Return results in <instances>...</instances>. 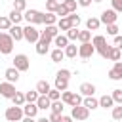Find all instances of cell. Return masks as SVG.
Returning a JSON list of instances; mask_svg holds the SVG:
<instances>
[{"label":"cell","mask_w":122,"mask_h":122,"mask_svg":"<svg viewBox=\"0 0 122 122\" xmlns=\"http://www.w3.org/2000/svg\"><path fill=\"white\" fill-rule=\"evenodd\" d=\"M92 44H93L95 51H97L103 59H107V55H109V48H111V44H107V38H105L103 34H95V36L92 38Z\"/></svg>","instance_id":"obj_1"},{"label":"cell","mask_w":122,"mask_h":122,"mask_svg":"<svg viewBox=\"0 0 122 122\" xmlns=\"http://www.w3.org/2000/svg\"><path fill=\"white\" fill-rule=\"evenodd\" d=\"M23 19L30 25H42L44 23V13L38 10H25L23 11Z\"/></svg>","instance_id":"obj_2"},{"label":"cell","mask_w":122,"mask_h":122,"mask_svg":"<svg viewBox=\"0 0 122 122\" xmlns=\"http://www.w3.org/2000/svg\"><path fill=\"white\" fill-rule=\"evenodd\" d=\"M38 38H40V30H38L34 25L29 23L27 27H23V40H27L29 44H36Z\"/></svg>","instance_id":"obj_3"},{"label":"cell","mask_w":122,"mask_h":122,"mask_svg":"<svg viewBox=\"0 0 122 122\" xmlns=\"http://www.w3.org/2000/svg\"><path fill=\"white\" fill-rule=\"evenodd\" d=\"M13 38L10 36V32H0V53H4V55H8V53H11V50H13Z\"/></svg>","instance_id":"obj_4"},{"label":"cell","mask_w":122,"mask_h":122,"mask_svg":"<svg viewBox=\"0 0 122 122\" xmlns=\"http://www.w3.org/2000/svg\"><path fill=\"white\" fill-rule=\"evenodd\" d=\"M4 116H6L8 122H21V118L25 116V114H23V107H17V105L8 107L6 112H4Z\"/></svg>","instance_id":"obj_5"},{"label":"cell","mask_w":122,"mask_h":122,"mask_svg":"<svg viewBox=\"0 0 122 122\" xmlns=\"http://www.w3.org/2000/svg\"><path fill=\"white\" fill-rule=\"evenodd\" d=\"M13 67H15L19 72H25V71L30 69V59H29L25 53H17V55L13 57Z\"/></svg>","instance_id":"obj_6"},{"label":"cell","mask_w":122,"mask_h":122,"mask_svg":"<svg viewBox=\"0 0 122 122\" xmlns=\"http://www.w3.org/2000/svg\"><path fill=\"white\" fill-rule=\"evenodd\" d=\"M50 44H51V38H48L46 34H42L40 32V38H38V42H36V53L38 55H46L48 51H50Z\"/></svg>","instance_id":"obj_7"},{"label":"cell","mask_w":122,"mask_h":122,"mask_svg":"<svg viewBox=\"0 0 122 122\" xmlns=\"http://www.w3.org/2000/svg\"><path fill=\"white\" fill-rule=\"evenodd\" d=\"M93 53H95V48L92 42H80V46H78V57L80 59H90Z\"/></svg>","instance_id":"obj_8"},{"label":"cell","mask_w":122,"mask_h":122,"mask_svg":"<svg viewBox=\"0 0 122 122\" xmlns=\"http://www.w3.org/2000/svg\"><path fill=\"white\" fill-rule=\"evenodd\" d=\"M15 84H11V82H0V95L2 97H6V99H11L13 95H15Z\"/></svg>","instance_id":"obj_9"},{"label":"cell","mask_w":122,"mask_h":122,"mask_svg":"<svg viewBox=\"0 0 122 122\" xmlns=\"http://www.w3.org/2000/svg\"><path fill=\"white\" fill-rule=\"evenodd\" d=\"M71 116H72V120H86V118L90 116V111H88L84 105H76V107H72Z\"/></svg>","instance_id":"obj_10"},{"label":"cell","mask_w":122,"mask_h":122,"mask_svg":"<svg viewBox=\"0 0 122 122\" xmlns=\"http://www.w3.org/2000/svg\"><path fill=\"white\" fill-rule=\"evenodd\" d=\"M116 19H118V13L111 8V10H105L103 13H101V17H99V21L103 23V25H111V23H116Z\"/></svg>","instance_id":"obj_11"},{"label":"cell","mask_w":122,"mask_h":122,"mask_svg":"<svg viewBox=\"0 0 122 122\" xmlns=\"http://www.w3.org/2000/svg\"><path fill=\"white\" fill-rule=\"evenodd\" d=\"M109 78L111 80H122V63L120 61H114L112 69L109 71Z\"/></svg>","instance_id":"obj_12"},{"label":"cell","mask_w":122,"mask_h":122,"mask_svg":"<svg viewBox=\"0 0 122 122\" xmlns=\"http://www.w3.org/2000/svg\"><path fill=\"white\" fill-rule=\"evenodd\" d=\"M78 92H80L82 97H88V95H93V93H95V86H93L92 82H82L80 88H78Z\"/></svg>","instance_id":"obj_13"},{"label":"cell","mask_w":122,"mask_h":122,"mask_svg":"<svg viewBox=\"0 0 122 122\" xmlns=\"http://www.w3.org/2000/svg\"><path fill=\"white\" fill-rule=\"evenodd\" d=\"M19 74H21V72H19L15 67H10V69H6V71H4L6 80H8V82H11V84H15V82L19 80Z\"/></svg>","instance_id":"obj_14"},{"label":"cell","mask_w":122,"mask_h":122,"mask_svg":"<svg viewBox=\"0 0 122 122\" xmlns=\"http://www.w3.org/2000/svg\"><path fill=\"white\" fill-rule=\"evenodd\" d=\"M82 105H84L88 111H93V109H97V107H99V99H95L93 95H88V97H84V99H82Z\"/></svg>","instance_id":"obj_15"},{"label":"cell","mask_w":122,"mask_h":122,"mask_svg":"<svg viewBox=\"0 0 122 122\" xmlns=\"http://www.w3.org/2000/svg\"><path fill=\"white\" fill-rule=\"evenodd\" d=\"M10 36H11L15 42L23 40V27H19V25H11V27H10Z\"/></svg>","instance_id":"obj_16"},{"label":"cell","mask_w":122,"mask_h":122,"mask_svg":"<svg viewBox=\"0 0 122 122\" xmlns=\"http://www.w3.org/2000/svg\"><path fill=\"white\" fill-rule=\"evenodd\" d=\"M63 51H65V57H69V59H74V57L78 55V46L69 42V44L63 48Z\"/></svg>","instance_id":"obj_17"},{"label":"cell","mask_w":122,"mask_h":122,"mask_svg":"<svg viewBox=\"0 0 122 122\" xmlns=\"http://www.w3.org/2000/svg\"><path fill=\"white\" fill-rule=\"evenodd\" d=\"M50 105H51V101H50L48 95H38V99H36L38 111H46V109H50Z\"/></svg>","instance_id":"obj_18"},{"label":"cell","mask_w":122,"mask_h":122,"mask_svg":"<svg viewBox=\"0 0 122 122\" xmlns=\"http://www.w3.org/2000/svg\"><path fill=\"white\" fill-rule=\"evenodd\" d=\"M23 114H25V116H36V114H38L36 103H25V105H23Z\"/></svg>","instance_id":"obj_19"},{"label":"cell","mask_w":122,"mask_h":122,"mask_svg":"<svg viewBox=\"0 0 122 122\" xmlns=\"http://www.w3.org/2000/svg\"><path fill=\"white\" fill-rule=\"evenodd\" d=\"M50 57H51V61H53V63H61V61L65 59V51H63L61 48H55V50H51V51H50Z\"/></svg>","instance_id":"obj_20"},{"label":"cell","mask_w":122,"mask_h":122,"mask_svg":"<svg viewBox=\"0 0 122 122\" xmlns=\"http://www.w3.org/2000/svg\"><path fill=\"white\" fill-rule=\"evenodd\" d=\"M50 88H51V86H50V82H48V80H38V84H36V88H34V90H36L40 95H48Z\"/></svg>","instance_id":"obj_21"},{"label":"cell","mask_w":122,"mask_h":122,"mask_svg":"<svg viewBox=\"0 0 122 122\" xmlns=\"http://www.w3.org/2000/svg\"><path fill=\"white\" fill-rule=\"evenodd\" d=\"M120 57H122V50L111 46V48H109V55H107V59H109V61H120Z\"/></svg>","instance_id":"obj_22"},{"label":"cell","mask_w":122,"mask_h":122,"mask_svg":"<svg viewBox=\"0 0 122 122\" xmlns=\"http://www.w3.org/2000/svg\"><path fill=\"white\" fill-rule=\"evenodd\" d=\"M99 107H103V109H112L114 107V101H112V97L111 95H101L99 97Z\"/></svg>","instance_id":"obj_23"},{"label":"cell","mask_w":122,"mask_h":122,"mask_svg":"<svg viewBox=\"0 0 122 122\" xmlns=\"http://www.w3.org/2000/svg\"><path fill=\"white\" fill-rule=\"evenodd\" d=\"M42 34H46L48 38H55L57 34H59V29H57V25H46V30H42Z\"/></svg>","instance_id":"obj_24"},{"label":"cell","mask_w":122,"mask_h":122,"mask_svg":"<svg viewBox=\"0 0 122 122\" xmlns=\"http://www.w3.org/2000/svg\"><path fill=\"white\" fill-rule=\"evenodd\" d=\"M8 17H10V21H11L13 25H19V23L23 21V11H17V10H11Z\"/></svg>","instance_id":"obj_25"},{"label":"cell","mask_w":122,"mask_h":122,"mask_svg":"<svg viewBox=\"0 0 122 122\" xmlns=\"http://www.w3.org/2000/svg\"><path fill=\"white\" fill-rule=\"evenodd\" d=\"M99 27H101V21H99L97 17H90V19L86 21V29H88V30H97Z\"/></svg>","instance_id":"obj_26"},{"label":"cell","mask_w":122,"mask_h":122,"mask_svg":"<svg viewBox=\"0 0 122 122\" xmlns=\"http://www.w3.org/2000/svg\"><path fill=\"white\" fill-rule=\"evenodd\" d=\"M55 25H57V29H59V30H65V32H67V30L72 27V25H71V21H69L67 17H59Z\"/></svg>","instance_id":"obj_27"},{"label":"cell","mask_w":122,"mask_h":122,"mask_svg":"<svg viewBox=\"0 0 122 122\" xmlns=\"http://www.w3.org/2000/svg\"><path fill=\"white\" fill-rule=\"evenodd\" d=\"M51 42H53V44H55L57 48H61V50H63V48H65V46L69 44V38H67L65 34H57V36H55V38H53Z\"/></svg>","instance_id":"obj_28"},{"label":"cell","mask_w":122,"mask_h":122,"mask_svg":"<svg viewBox=\"0 0 122 122\" xmlns=\"http://www.w3.org/2000/svg\"><path fill=\"white\" fill-rule=\"evenodd\" d=\"M55 88H57L59 92L69 90V80H67V78H59V76H55Z\"/></svg>","instance_id":"obj_29"},{"label":"cell","mask_w":122,"mask_h":122,"mask_svg":"<svg viewBox=\"0 0 122 122\" xmlns=\"http://www.w3.org/2000/svg\"><path fill=\"white\" fill-rule=\"evenodd\" d=\"M65 103L61 101V99H57V101H51V105H50V109H51V112H57V114H63V107Z\"/></svg>","instance_id":"obj_30"},{"label":"cell","mask_w":122,"mask_h":122,"mask_svg":"<svg viewBox=\"0 0 122 122\" xmlns=\"http://www.w3.org/2000/svg\"><path fill=\"white\" fill-rule=\"evenodd\" d=\"M38 92L36 90H30V92H25V103H36V99H38Z\"/></svg>","instance_id":"obj_31"},{"label":"cell","mask_w":122,"mask_h":122,"mask_svg":"<svg viewBox=\"0 0 122 122\" xmlns=\"http://www.w3.org/2000/svg\"><path fill=\"white\" fill-rule=\"evenodd\" d=\"M11 101H13V105L23 107V105H25V93H23V92H15V95L11 97Z\"/></svg>","instance_id":"obj_32"},{"label":"cell","mask_w":122,"mask_h":122,"mask_svg":"<svg viewBox=\"0 0 122 122\" xmlns=\"http://www.w3.org/2000/svg\"><path fill=\"white\" fill-rule=\"evenodd\" d=\"M65 36L69 38V42H74V40H78V27H71V29L65 32Z\"/></svg>","instance_id":"obj_33"},{"label":"cell","mask_w":122,"mask_h":122,"mask_svg":"<svg viewBox=\"0 0 122 122\" xmlns=\"http://www.w3.org/2000/svg\"><path fill=\"white\" fill-rule=\"evenodd\" d=\"M11 25H13V23L10 21L8 15H0V30H10Z\"/></svg>","instance_id":"obj_34"},{"label":"cell","mask_w":122,"mask_h":122,"mask_svg":"<svg viewBox=\"0 0 122 122\" xmlns=\"http://www.w3.org/2000/svg\"><path fill=\"white\" fill-rule=\"evenodd\" d=\"M55 23H57V15L55 13H51V11L44 13V25H55Z\"/></svg>","instance_id":"obj_35"},{"label":"cell","mask_w":122,"mask_h":122,"mask_svg":"<svg viewBox=\"0 0 122 122\" xmlns=\"http://www.w3.org/2000/svg\"><path fill=\"white\" fill-rule=\"evenodd\" d=\"M61 4L69 10V13H72V11H76V6H78V2L76 0H61Z\"/></svg>","instance_id":"obj_36"},{"label":"cell","mask_w":122,"mask_h":122,"mask_svg":"<svg viewBox=\"0 0 122 122\" xmlns=\"http://www.w3.org/2000/svg\"><path fill=\"white\" fill-rule=\"evenodd\" d=\"M111 116L112 120H122V105H116L111 109Z\"/></svg>","instance_id":"obj_37"},{"label":"cell","mask_w":122,"mask_h":122,"mask_svg":"<svg viewBox=\"0 0 122 122\" xmlns=\"http://www.w3.org/2000/svg\"><path fill=\"white\" fill-rule=\"evenodd\" d=\"M111 97H112V101H114V105H122V90H120V88H116V90H112V93H111Z\"/></svg>","instance_id":"obj_38"},{"label":"cell","mask_w":122,"mask_h":122,"mask_svg":"<svg viewBox=\"0 0 122 122\" xmlns=\"http://www.w3.org/2000/svg\"><path fill=\"white\" fill-rule=\"evenodd\" d=\"M78 40L80 42H90L92 40V30H78Z\"/></svg>","instance_id":"obj_39"},{"label":"cell","mask_w":122,"mask_h":122,"mask_svg":"<svg viewBox=\"0 0 122 122\" xmlns=\"http://www.w3.org/2000/svg\"><path fill=\"white\" fill-rule=\"evenodd\" d=\"M48 97H50V101H57V99H61V92H59L57 88H50Z\"/></svg>","instance_id":"obj_40"},{"label":"cell","mask_w":122,"mask_h":122,"mask_svg":"<svg viewBox=\"0 0 122 122\" xmlns=\"http://www.w3.org/2000/svg\"><path fill=\"white\" fill-rule=\"evenodd\" d=\"M57 6H59V0H46V11H51V13H55Z\"/></svg>","instance_id":"obj_41"},{"label":"cell","mask_w":122,"mask_h":122,"mask_svg":"<svg viewBox=\"0 0 122 122\" xmlns=\"http://www.w3.org/2000/svg\"><path fill=\"white\" fill-rule=\"evenodd\" d=\"M55 15H57V19H59V17H67V15H69V10H67V8H65V6L59 2L57 10H55Z\"/></svg>","instance_id":"obj_42"},{"label":"cell","mask_w":122,"mask_h":122,"mask_svg":"<svg viewBox=\"0 0 122 122\" xmlns=\"http://www.w3.org/2000/svg\"><path fill=\"white\" fill-rule=\"evenodd\" d=\"M67 19L71 21V25H72V27H78V25H80V21H82V19H80V15H76L74 11H72V13H69V15H67Z\"/></svg>","instance_id":"obj_43"},{"label":"cell","mask_w":122,"mask_h":122,"mask_svg":"<svg viewBox=\"0 0 122 122\" xmlns=\"http://www.w3.org/2000/svg\"><path fill=\"white\" fill-rule=\"evenodd\" d=\"M76 105H82V95L80 93H72V97L69 101V107H76Z\"/></svg>","instance_id":"obj_44"},{"label":"cell","mask_w":122,"mask_h":122,"mask_svg":"<svg viewBox=\"0 0 122 122\" xmlns=\"http://www.w3.org/2000/svg\"><path fill=\"white\" fill-rule=\"evenodd\" d=\"M13 10L25 11V10H27V0H13Z\"/></svg>","instance_id":"obj_45"},{"label":"cell","mask_w":122,"mask_h":122,"mask_svg":"<svg viewBox=\"0 0 122 122\" xmlns=\"http://www.w3.org/2000/svg\"><path fill=\"white\" fill-rule=\"evenodd\" d=\"M72 93H74V92H69V90H65V92H61V101H63L65 105H69V101H71V97H72Z\"/></svg>","instance_id":"obj_46"},{"label":"cell","mask_w":122,"mask_h":122,"mask_svg":"<svg viewBox=\"0 0 122 122\" xmlns=\"http://www.w3.org/2000/svg\"><path fill=\"white\" fill-rule=\"evenodd\" d=\"M107 34H111V36H116V34H118V27H116V23L107 25Z\"/></svg>","instance_id":"obj_47"},{"label":"cell","mask_w":122,"mask_h":122,"mask_svg":"<svg viewBox=\"0 0 122 122\" xmlns=\"http://www.w3.org/2000/svg\"><path fill=\"white\" fill-rule=\"evenodd\" d=\"M55 76H59V78H67V80H69V78L72 76V72H71L69 69H61V71H57V74H55Z\"/></svg>","instance_id":"obj_48"},{"label":"cell","mask_w":122,"mask_h":122,"mask_svg":"<svg viewBox=\"0 0 122 122\" xmlns=\"http://www.w3.org/2000/svg\"><path fill=\"white\" fill-rule=\"evenodd\" d=\"M111 6L116 13H122V0H111Z\"/></svg>","instance_id":"obj_49"},{"label":"cell","mask_w":122,"mask_h":122,"mask_svg":"<svg viewBox=\"0 0 122 122\" xmlns=\"http://www.w3.org/2000/svg\"><path fill=\"white\" fill-rule=\"evenodd\" d=\"M112 46H114V48H118V50H122V36H120V34H116V36H114Z\"/></svg>","instance_id":"obj_50"},{"label":"cell","mask_w":122,"mask_h":122,"mask_svg":"<svg viewBox=\"0 0 122 122\" xmlns=\"http://www.w3.org/2000/svg\"><path fill=\"white\" fill-rule=\"evenodd\" d=\"M50 122H59V118H61V114H57V112H50Z\"/></svg>","instance_id":"obj_51"},{"label":"cell","mask_w":122,"mask_h":122,"mask_svg":"<svg viewBox=\"0 0 122 122\" xmlns=\"http://www.w3.org/2000/svg\"><path fill=\"white\" fill-rule=\"evenodd\" d=\"M59 122H74V120H72V116H71V114H69V116H67V114H61Z\"/></svg>","instance_id":"obj_52"},{"label":"cell","mask_w":122,"mask_h":122,"mask_svg":"<svg viewBox=\"0 0 122 122\" xmlns=\"http://www.w3.org/2000/svg\"><path fill=\"white\" fill-rule=\"evenodd\" d=\"M76 2H78V6H80V8H88V6L92 4V0H76Z\"/></svg>","instance_id":"obj_53"},{"label":"cell","mask_w":122,"mask_h":122,"mask_svg":"<svg viewBox=\"0 0 122 122\" xmlns=\"http://www.w3.org/2000/svg\"><path fill=\"white\" fill-rule=\"evenodd\" d=\"M21 122H36V120H34V116H23Z\"/></svg>","instance_id":"obj_54"},{"label":"cell","mask_w":122,"mask_h":122,"mask_svg":"<svg viewBox=\"0 0 122 122\" xmlns=\"http://www.w3.org/2000/svg\"><path fill=\"white\" fill-rule=\"evenodd\" d=\"M36 122H50V118H46V116H42V118H38Z\"/></svg>","instance_id":"obj_55"},{"label":"cell","mask_w":122,"mask_h":122,"mask_svg":"<svg viewBox=\"0 0 122 122\" xmlns=\"http://www.w3.org/2000/svg\"><path fill=\"white\" fill-rule=\"evenodd\" d=\"M93 2H103V0H93Z\"/></svg>","instance_id":"obj_56"}]
</instances>
